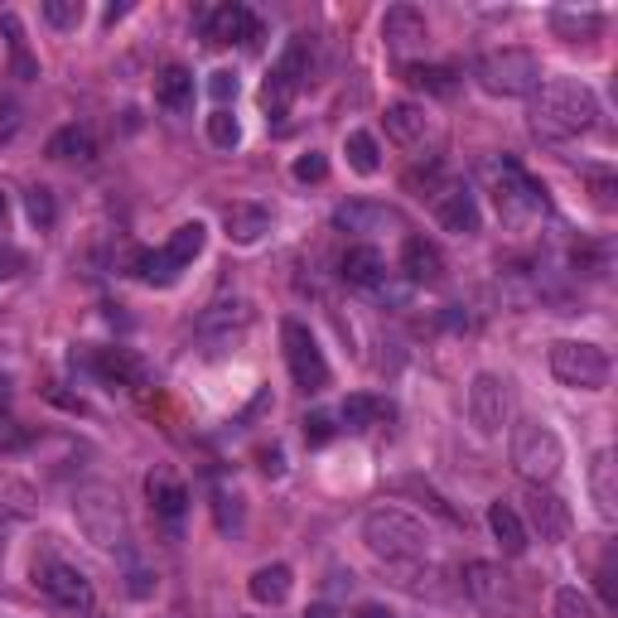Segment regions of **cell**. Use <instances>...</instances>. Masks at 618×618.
I'll list each match as a JSON object with an SVG mask.
<instances>
[{
    "label": "cell",
    "instance_id": "obj_1",
    "mask_svg": "<svg viewBox=\"0 0 618 618\" xmlns=\"http://www.w3.org/2000/svg\"><path fill=\"white\" fill-rule=\"evenodd\" d=\"M599 102L580 77H546L542 87L532 92V130L542 140H570L580 130L595 126Z\"/></svg>",
    "mask_w": 618,
    "mask_h": 618
},
{
    "label": "cell",
    "instance_id": "obj_2",
    "mask_svg": "<svg viewBox=\"0 0 618 618\" xmlns=\"http://www.w3.org/2000/svg\"><path fill=\"white\" fill-rule=\"evenodd\" d=\"M363 542L367 551H373L377 561H426V551H430V532L420 527V522L411 517V512H401V507H373L363 517Z\"/></svg>",
    "mask_w": 618,
    "mask_h": 618
},
{
    "label": "cell",
    "instance_id": "obj_3",
    "mask_svg": "<svg viewBox=\"0 0 618 618\" xmlns=\"http://www.w3.org/2000/svg\"><path fill=\"white\" fill-rule=\"evenodd\" d=\"M73 517H77V532H83L92 546H102V551L126 546V536H130L126 503H122V493H116L112 483H83V489L73 493Z\"/></svg>",
    "mask_w": 618,
    "mask_h": 618
},
{
    "label": "cell",
    "instance_id": "obj_4",
    "mask_svg": "<svg viewBox=\"0 0 618 618\" xmlns=\"http://www.w3.org/2000/svg\"><path fill=\"white\" fill-rule=\"evenodd\" d=\"M489 179H493L497 218H503L507 228L522 232V228H532V222L546 213V189H542V184H536L517 160H493V165H489Z\"/></svg>",
    "mask_w": 618,
    "mask_h": 618
},
{
    "label": "cell",
    "instance_id": "obj_5",
    "mask_svg": "<svg viewBox=\"0 0 618 618\" xmlns=\"http://www.w3.org/2000/svg\"><path fill=\"white\" fill-rule=\"evenodd\" d=\"M473 77H479V87L493 92V97H532V92L546 83L542 59H536L532 49H493V54H483L473 63Z\"/></svg>",
    "mask_w": 618,
    "mask_h": 618
},
{
    "label": "cell",
    "instance_id": "obj_6",
    "mask_svg": "<svg viewBox=\"0 0 618 618\" xmlns=\"http://www.w3.org/2000/svg\"><path fill=\"white\" fill-rule=\"evenodd\" d=\"M512 464H517V473L527 483H551L565 464V444L551 426H542V420H522L517 430H512Z\"/></svg>",
    "mask_w": 618,
    "mask_h": 618
},
{
    "label": "cell",
    "instance_id": "obj_7",
    "mask_svg": "<svg viewBox=\"0 0 618 618\" xmlns=\"http://www.w3.org/2000/svg\"><path fill=\"white\" fill-rule=\"evenodd\" d=\"M551 373L561 387L604 391L609 387V353L599 344H585V338H561V344H551Z\"/></svg>",
    "mask_w": 618,
    "mask_h": 618
},
{
    "label": "cell",
    "instance_id": "obj_8",
    "mask_svg": "<svg viewBox=\"0 0 618 618\" xmlns=\"http://www.w3.org/2000/svg\"><path fill=\"white\" fill-rule=\"evenodd\" d=\"M464 595L479 614L489 618H517V585H512V575L503 570V565L493 561H469L464 565Z\"/></svg>",
    "mask_w": 618,
    "mask_h": 618
},
{
    "label": "cell",
    "instance_id": "obj_9",
    "mask_svg": "<svg viewBox=\"0 0 618 618\" xmlns=\"http://www.w3.org/2000/svg\"><path fill=\"white\" fill-rule=\"evenodd\" d=\"M34 585L44 589L59 609H69V614H92V604H97L87 575L77 570V565H69V561H54V556L34 561Z\"/></svg>",
    "mask_w": 618,
    "mask_h": 618
},
{
    "label": "cell",
    "instance_id": "obj_10",
    "mask_svg": "<svg viewBox=\"0 0 618 618\" xmlns=\"http://www.w3.org/2000/svg\"><path fill=\"white\" fill-rule=\"evenodd\" d=\"M281 344H285V363H291V377L300 391H324L328 387V363L320 344H314V334L300 320H285L281 324Z\"/></svg>",
    "mask_w": 618,
    "mask_h": 618
},
{
    "label": "cell",
    "instance_id": "obj_11",
    "mask_svg": "<svg viewBox=\"0 0 618 618\" xmlns=\"http://www.w3.org/2000/svg\"><path fill=\"white\" fill-rule=\"evenodd\" d=\"M507 416H512V397H507V383L497 373H479L469 383V420L479 426V436H503L507 430Z\"/></svg>",
    "mask_w": 618,
    "mask_h": 618
},
{
    "label": "cell",
    "instance_id": "obj_12",
    "mask_svg": "<svg viewBox=\"0 0 618 618\" xmlns=\"http://www.w3.org/2000/svg\"><path fill=\"white\" fill-rule=\"evenodd\" d=\"M383 39H387V49L397 59H411L426 49V39H430V24L426 15H420L416 6H391L387 15H383Z\"/></svg>",
    "mask_w": 618,
    "mask_h": 618
},
{
    "label": "cell",
    "instance_id": "obj_13",
    "mask_svg": "<svg viewBox=\"0 0 618 618\" xmlns=\"http://www.w3.org/2000/svg\"><path fill=\"white\" fill-rule=\"evenodd\" d=\"M334 228H344V232H358V237H377V232H406V218H401V208H387V203H344L334 213Z\"/></svg>",
    "mask_w": 618,
    "mask_h": 618
},
{
    "label": "cell",
    "instance_id": "obj_14",
    "mask_svg": "<svg viewBox=\"0 0 618 618\" xmlns=\"http://www.w3.org/2000/svg\"><path fill=\"white\" fill-rule=\"evenodd\" d=\"M430 208H436V218L450 232H459V237L479 232V203H473V193L464 184H440V189H430Z\"/></svg>",
    "mask_w": 618,
    "mask_h": 618
},
{
    "label": "cell",
    "instance_id": "obj_15",
    "mask_svg": "<svg viewBox=\"0 0 618 618\" xmlns=\"http://www.w3.org/2000/svg\"><path fill=\"white\" fill-rule=\"evenodd\" d=\"M522 503H527V522H532V532H542V542H565V536H570V507H565L556 493L532 483Z\"/></svg>",
    "mask_w": 618,
    "mask_h": 618
},
{
    "label": "cell",
    "instance_id": "obj_16",
    "mask_svg": "<svg viewBox=\"0 0 618 618\" xmlns=\"http://www.w3.org/2000/svg\"><path fill=\"white\" fill-rule=\"evenodd\" d=\"M261 39V20L247 6H218L208 15V44H256Z\"/></svg>",
    "mask_w": 618,
    "mask_h": 618
},
{
    "label": "cell",
    "instance_id": "obj_17",
    "mask_svg": "<svg viewBox=\"0 0 618 618\" xmlns=\"http://www.w3.org/2000/svg\"><path fill=\"white\" fill-rule=\"evenodd\" d=\"M387 570H391V580H397L406 595H416V599H444L450 595L444 570L440 565H430V561H387Z\"/></svg>",
    "mask_w": 618,
    "mask_h": 618
},
{
    "label": "cell",
    "instance_id": "obj_18",
    "mask_svg": "<svg viewBox=\"0 0 618 618\" xmlns=\"http://www.w3.org/2000/svg\"><path fill=\"white\" fill-rule=\"evenodd\" d=\"M203 338H213L218 348H232L237 338L247 334V328H252V305H247V300H232V305H213L203 314Z\"/></svg>",
    "mask_w": 618,
    "mask_h": 618
},
{
    "label": "cell",
    "instance_id": "obj_19",
    "mask_svg": "<svg viewBox=\"0 0 618 618\" xmlns=\"http://www.w3.org/2000/svg\"><path fill=\"white\" fill-rule=\"evenodd\" d=\"M401 271L411 285H440L444 281V256L436 242L426 237H406V252H401Z\"/></svg>",
    "mask_w": 618,
    "mask_h": 618
},
{
    "label": "cell",
    "instance_id": "obj_20",
    "mask_svg": "<svg viewBox=\"0 0 618 618\" xmlns=\"http://www.w3.org/2000/svg\"><path fill=\"white\" fill-rule=\"evenodd\" d=\"M589 493H595V512L604 522L618 517V464H614V450H599L589 459Z\"/></svg>",
    "mask_w": 618,
    "mask_h": 618
},
{
    "label": "cell",
    "instance_id": "obj_21",
    "mask_svg": "<svg viewBox=\"0 0 618 618\" xmlns=\"http://www.w3.org/2000/svg\"><path fill=\"white\" fill-rule=\"evenodd\" d=\"M92 367L116 387H146V377H150L146 363H140L130 348H97L92 353Z\"/></svg>",
    "mask_w": 618,
    "mask_h": 618
},
{
    "label": "cell",
    "instance_id": "obj_22",
    "mask_svg": "<svg viewBox=\"0 0 618 618\" xmlns=\"http://www.w3.org/2000/svg\"><path fill=\"white\" fill-rule=\"evenodd\" d=\"M489 527H493L497 546H503L507 556H522V551L532 546V532H527V522H522V512L512 507V503H503V497L489 507Z\"/></svg>",
    "mask_w": 618,
    "mask_h": 618
},
{
    "label": "cell",
    "instance_id": "obj_23",
    "mask_svg": "<svg viewBox=\"0 0 618 618\" xmlns=\"http://www.w3.org/2000/svg\"><path fill=\"white\" fill-rule=\"evenodd\" d=\"M49 160L59 165H92L97 160V140H92L87 126H63L49 136Z\"/></svg>",
    "mask_w": 618,
    "mask_h": 618
},
{
    "label": "cell",
    "instance_id": "obj_24",
    "mask_svg": "<svg viewBox=\"0 0 618 618\" xmlns=\"http://www.w3.org/2000/svg\"><path fill=\"white\" fill-rule=\"evenodd\" d=\"M344 281L348 285H363V291H377V285L387 281V261H383V252L377 247H348L344 252Z\"/></svg>",
    "mask_w": 618,
    "mask_h": 618
},
{
    "label": "cell",
    "instance_id": "obj_25",
    "mask_svg": "<svg viewBox=\"0 0 618 618\" xmlns=\"http://www.w3.org/2000/svg\"><path fill=\"white\" fill-rule=\"evenodd\" d=\"M146 493H150V507L160 512V517H184V507H189V489L175 479V469H155L146 479Z\"/></svg>",
    "mask_w": 618,
    "mask_h": 618
},
{
    "label": "cell",
    "instance_id": "obj_26",
    "mask_svg": "<svg viewBox=\"0 0 618 618\" xmlns=\"http://www.w3.org/2000/svg\"><path fill=\"white\" fill-rule=\"evenodd\" d=\"M155 102H160L165 112H193V73L189 69H179V63H169V69L155 77Z\"/></svg>",
    "mask_w": 618,
    "mask_h": 618
},
{
    "label": "cell",
    "instance_id": "obj_27",
    "mask_svg": "<svg viewBox=\"0 0 618 618\" xmlns=\"http://www.w3.org/2000/svg\"><path fill=\"white\" fill-rule=\"evenodd\" d=\"M426 130H430L426 107H416V102H391L387 107V136L397 140V146H420Z\"/></svg>",
    "mask_w": 618,
    "mask_h": 618
},
{
    "label": "cell",
    "instance_id": "obj_28",
    "mask_svg": "<svg viewBox=\"0 0 618 618\" xmlns=\"http://www.w3.org/2000/svg\"><path fill=\"white\" fill-rule=\"evenodd\" d=\"M0 34H6V49H10V69H15L20 83H34L39 77V59L30 54V39H24V24L15 10H6L0 15Z\"/></svg>",
    "mask_w": 618,
    "mask_h": 618
},
{
    "label": "cell",
    "instance_id": "obj_29",
    "mask_svg": "<svg viewBox=\"0 0 618 618\" xmlns=\"http://www.w3.org/2000/svg\"><path fill=\"white\" fill-rule=\"evenodd\" d=\"M247 589H252V599H256V604H271V609H275V604H285V599H291L295 575H291V565H281V561H275V565H261V570L252 575V580H247Z\"/></svg>",
    "mask_w": 618,
    "mask_h": 618
},
{
    "label": "cell",
    "instance_id": "obj_30",
    "mask_svg": "<svg viewBox=\"0 0 618 618\" xmlns=\"http://www.w3.org/2000/svg\"><path fill=\"white\" fill-rule=\"evenodd\" d=\"M222 228H228L232 242H242V247H252L261 232L271 228V213L261 203H232L228 213H222Z\"/></svg>",
    "mask_w": 618,
    "mask_h": 618
},
{
    "label": "cell",
    "instance_id": "obj_31",
    "mask_svg": "<svg viewBox=\"0 0 618 618\" xmlns=\"http://www.w3.org/2000/svg\"><path fill=\"white\" fill-rule=\"evenodd\" d=\"M551 30H556L561 39H570V44H580V39H595L604 30V15L599 10H575V6H561L551 10Z\"/></svg>",
    "mask_w": 618,
    "mask_h": 618
},
{
    "label": "cell",
    "instance_id": "obj_32",
    "mask_svg": "<svg viewBox=\"0 0 618 618\" xmlns=\"http://www.w3.org/2000/svg\"><path fill=\"white\" fill-rule=\"evenodd\" d=\"M203 242H208V228H203V222H184V228H175V237H169L165 256L184 271L189 261H199V256H203Z\"/></svg>",
    "mask_w": 618,
    "mask_h": 618
},
{
    "label": "cell",
    "instance_id": "obj_33",
    "mask_svg": "<svg viewBox=\"0 0 618 618\" xmlns=\"http://www.w3.org/2000/svg\"><path fill=\"white\" fill-rule=\"evenodd\" d=\"M383 420H391V401H383V397H348L344 401L348 430H373V426H383Z\"/></svg>",
    "mask_w": 618,
    "mask_h": 618
},
{
    "label": "cell",
    "instance_id": "obj_34",
    "mask_svg": "<svg viewBox=\"0 0 618 618\" xmlns=\"http://www.w3.org/2000/svg\"><path fill=\"white\" fill-rule=\"evenodd\" d=\"M406 83L420 87V92H430V97H450L454 92V73L450 69H440V63H406Z\"/></svg>",
    "mask_w": 618,
    "mask_h": 618
},
{
    "label": "cell",
    "instance_id": "obj_35",
    "mask_svg": "<svg viewBox=\"0 0 618 618\" xmlns=\"http://www.w3.org/2000/svg\"><path fill=\"white\" fill-rule=\"evenodd\" d=\"M344 150H348V165L358 169V175H377V169H383V150H377V140L367 136V130H353L344 140Z\"/></svg>",
    "mask_w": 618,
    "mask_h": 618
},
{
    "label": "cell",
    "instance_id": "obj_36",
    "mask_svg": "<svg viewBox=\"0 0 618 618\" xmlns=\"http://www.w3.org/2000/svg\"><path fill=\"white\" fill-rule=\"evenodd\" d=\"M130 261H136V275H140V281H150V285H175V281H179V266H175V261H169L165 252H136Z\"/></svg>",
    "mask_w": 618,
    "mask_h": 618
},
{
    "label": "cell",
    "instance_id": "obj_37",
    "mask_svg": "<svg viewBox=\"0 0 618 618\" xmlns=\"http://www.w3.org/2000/svg\"><path fill=\"white\" fill-rule=\"evenodd\" d=\"M208 140H213L218 150H232L237 140H242V126H237V116L228 107H218L213 116H208Z\"/></svg>",
    "mask_w": 618,
    "mask_h": 618
},
{
    "label": "cell",
    "instance_id": "obj_38",
    "mask_svg": "<svg viewBox=\"0 0 618 618\" xmlns=\"http://www.w3.org/2000/svg\"><path fill=\"white\" fill-rule=\"evenodd\" d=\"M44 20L54 30H77L83 24V0H44Z\"/></svg>",
    "mask_w": 618,
    "mask_h": 618
},
{
    "label": "cell",
    "instance_id": "obj_39",
    "mask_svg": "<svg viewBox=\"0 0 618 618\" xmlns=\"http://www.w3.org/2000/svg\"><path fill=\"white\" fill-rule=\"evenodd\" d=\"M24 208H30V222L34 228H54V218H59V208H54V193L39 184V189H30V199H24Z\"/></svg>",
    "mask_w": 618,
    "mask_h": 618
},
{
    "label": "cell",
    "instance_id": "obj_40",
    "mask_svg": "<svg viewBox=\"0 0 618 618\" xmlns=\"http://www.w3.org/2000/svg\"><path fill=\"white\" fill-rule=\"evenodd\" d=\"M556 618H599V609L589 604V595H580V589H561L556 595Z\"/></svg>",
    "mask_w": 618,
    "mask_h": 618
},
{
    "label": "cell",
    "instance_id": "obj_41",
    "mask_svg": "<svg viewBox=\"0 0 618 618\" xmlns=\"http://www.w3.org/2000/svg\"><path fill=\"white\" fill-rule=\"evenodd\" d=\"M585 179H589V189H595V203L599 208H614L618 199V179H614V169H585Z\"/></svg>",
    "mask_w": 618,
    "mask_h": 618
},
{
    "label": "cell",
    "instance_id": "obj_42",
    "mask_svg": "<svg viewBox=\"0 0 618 618\" xmlns=\"http://www.w3.org/2000/svg\"><path fill=\"white\" fill-rule=\"evenodd\" d=\"M334 430H338L334 416H324V411H310V416H305V444H314V450L334 440Z\"/></svg>",
    "mask_w": 618,
    "mask_h": 618
},
{
    "label": "cell",
    "instance_id": "obj_43",
    "mask_svg": "<svg viewBox=\"0 0 618 618\" xmlns=\"http://www.w3.org/2000/svg\"><path fill=\"white\" fill-rule=\"evenodd\" d=\"M324 175H328V160L320 150H310V155H300V160H295V179L300 184H320Z\"/></svg>",
    "mask_w": 618,
    "mask_h": 618
},
{
    "label": "cell",
    "instance_id": "obj_44",
    "mask_svg": "<svg viewBox=\"0 0 618 618\" xmlns=\"http://www.w3.org/2000/svg\"><path fill=\"white\" fill-rule=\"evenodd\" d=\"M30 444V436H24V426L20 420H10V416H0V454H15Z\"/></svg>",
    "mask_w": 618,
    "mask_h": 618
},
{
    "label": "cell",
    "instance_id": "obj_45",
    "mask_svg": "<svg viewBox=\"0 0 618 618\" xmlns=\"http://www.w3.org/2000/svg\"><path fill=\"white\" fill-rule=\"evenodd\" d=\"M208 92H213V102H218V107H228V102L237 97V77H232L228 69L208 73Z\"/></svg>",
    "mask_w": 618,
    "mask_h": 618
},
{
    "label": "cell",
    "instance_id": "obj_46",
    "mask_svg": "<svg viewBox=\"0 0 618 618\" xmlns=\"http://www.w3.org/2000/svg\"><path fill=\"white\" fill-rule=\"evenodd\" d=\"M237 522H242V507H237V497L218 493V527L228 532V527H237Z\"/></svg>",
    "mask_w": 618,
    "mask_h": 618
},
{
    "label": "cell",
    "instance_id": "obj_47",
    "mask_svg": "<svg viewBox=\"0 0 618 618\" xmlns=\"http://www.w3.org/2000/svg\"><path fill=\"white\" fill-rule=\"evenodd\" d=\"M15 126H20V107L10 97H0V136H10Z\"/></svg>",
    "mask_w": 618,
    "mask_h": 618
},
{
    "label": "cell",
    "instance_id": "obj_48",
    "mask_svg": "<svg viewBox=\"0 0 618 618\" xmlns=\"http://www.w3.org/2000/svg\"><path fill=\"white\" fill-rule=\"evenodd\" d=\"M150 580H155V575H150V570H130V595H136V599H146V595H150V589H155Z\"/></svg>",
    "mask_w": 618,
    "mask_h": 618
},
{
    "label": "cell",
    "instance_id": "obj_49",
    "mask_svg": "<svg viewBox=\"0 0 618 618\" xmlns=\"http://www.w3.org/2000/svg\"><path fill=\"white\" fill-rule=\"evenodd\" d=\"M348 618H397V614H391L387 604H358V609H353Z\"/></svg>",
    "mask_w": 618,
    "mask_h": 618
},
{
    "label": "cell",
    "instance_id": "obj_50",
    "mask_svg": "<svg viewBox=\"0 0 618 618\" xmlns=\"http://www.w3.org/2000/svg\"><path fill=\"white\" fill-rule=\"evenodd\" d=\"M261 469L266 473H281L285 464H281V450H261Z\"/></svg>",
    "mask_w": 618,
    "mask_h": 618
},
{
    "label": "cell",
    "instance_id": "obj_51",
    "mask_svg": "<svg viewBox=\"0 0 618 618\" xmlns=\"http://www.w3.org/2000/svg\"><path fill=\"white\" fill-rule=\"evenodd\" d=\"M305 618H338V609H334V604H310Z\"/></svg>",
    "mask_w": 618,
    "mask_h": 618
},
{
    "label": "cell",
    "instance_id": "obj_52",
    "mask_svg": "<svg viewBox=\"0 0 618 618\" xmlns=\"http://www.w3.org/2000/svg\"><path fill=\"white\" fill-rule=\"evenodd\" d=\"M10 218V199H6V193H0V222H6Z\"/></svg>",
    "mask_w": 618,
    "mask_h": 618
},
{
    "label": "cell",
    "instance_id": "obj_53",
    "mask_svg": "<svg viewBox=\"0 0 618 618\" xmlns=\"http://www.w3.org/2000/svg\"><path fill=\"white\" fill-rule=\"evenodd\" d=\"M0 551H6V522H0Z\"/></svg>",
    "mask_w": 618,
    "mask_h": 618
}]
</instances>
